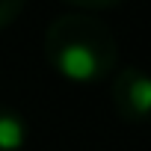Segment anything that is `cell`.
Masks as SVG:
<instances>
[{
	"label": "cell",
	"instance_id": "cell-5",
	"mask_svg": "<svg viewBox=\"0 0 151 151\" xmlns=\"http://www.w3.org/2000/svg\"><path fill=\"white\" fill-rule=\"evenodd\" d=\"M62 3H68L74 9H110V6L122 3V0H62Z\"/></svg>",
	"mask_w": 151,
	"mask_h": 151
},
{
	"label": "cell",
	"instance_id": "cell-3",
	"mask_svg": "<svg viewBox=\"0 0 151 151\" xmlns=\"http://www.w3.org/2000/svg\"><path fill=\"white\" fill-rule=\"evenodd\" d=\"M27 145V122L18 110L0 104V151H21Z\"/></svg>",
	"mask_w": 151,
	"mask_h": 151
},
{
	"label": "cell",
	"instance_id": "cell-2",
	"mask_svg": "<svg viewBox=\"0 0 151 151\" xmlns=\"http://www.w3.org/2000/svg\"><path fill=\"white\" fill-rule=\"evenodd\" d=\"M110 101L122 122L142 124L151 119V74L142 68H122L113 77Z\"/></svg>",
	"mask_w": 151,
	"mask_h": 151
},
{
	"label": "cell",
	"instance_id": "cell-4",
	"mask_svg": "<svg viewBox=\"0 0 151 151\" xmlns=\"http://www.w3.org/2000/svg\"><path fill=\"white\" fill-rule=\"evenodd\" d=\"M24 3H27V0H0V30L9 27L24 12Z\"/></svg>",
	"mask_w": 151,
	"mask_h": 151
},
{
	"label": "cell",
	"instance_id": "cell-1",
	"mask_svg": "<svg viewBox=\"0 0 151 151\" xmlns=\"http://www.w3.org/2000/svg\"><path fill=\"white\" fill-rule=\"evenodd\" d=\"M42 50L50 68L71 83L107 80L119 62L113 30L89 12H65L53 18L45 30Z\"/></svg>",
	"mask_w": 151,
	"mask_h": 151
}]
</instances>
